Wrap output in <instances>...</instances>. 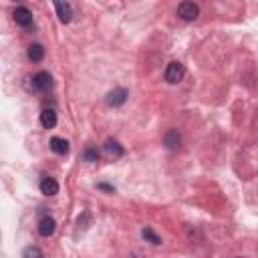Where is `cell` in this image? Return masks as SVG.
Here are the masks:
<instances>
[{
  "mask_svg": "<svg viewBox=\"0 0 258 258\" xmlns=\"http://www.w3.org/2000/svg\"><path fill=\"white\" fill-rule=\"evenodd\" d=\"M183 75H185V67L179 62V60H171L169 64H167V69H165V81L169 83V85H177L181 79H183Z\"/></svg>",
  "mask_w": 258,
  "mask_h": 258,
  "instance_id": "1",
  "label": "cell"
},
{
  "mask_svg": "<svg viewBox=\"0 0 258 258\" xmlns=\"http://www.w3.org/2000/svg\"><path fill=\"white\" fill-rule=\"evenodd\" d=\"M177 14H179L183 20H196L198 14H200V8H198V4H194V2H181V4L177 6Z\"/></svg>",
  "mask_w": 258,
  "mask_h": 258,
  "instance_id": "2",
  "label": "cell"
},
{
  "mask_svg": "<svg viewBox=\"0 0 258 258\" xmlns=\"http://www.w3.org/2000/svg\"><path fill=\"white\" fill-rule=\"evenodd\" d=\"M14 20H16L18 26L28 28V26L32 24V12H30L26 6H16V8H14Z\"/></svg>",
  "mask_w": 258,
  "mask_h": 258,
  "instance_id": "3",
  "label": "cell"
},
{
  "mask_svg": "<svg viewBox=\"0 0 258 258\" xmlns=\"http://www.w3.org/2000/svg\"><path fill=\"white\" fill-rule=\"evenodd\" d=\"M32 85H34V89H38V91H48V89L52 87V77H50L46 71H40V73H36V75L32 77Z\"/></svg>",
  "mask_w": 258,
  "mask_h": 258,
  "instance_id": "4",
  "label": "cell"
},
{
  "mask_svg": "<svg viewBox=\"0 0 258 258\" xmlns=\"http://www.w3.org/2000/svg\"><path fill=\"white\" fill-rule=\"evenodd\" d=\"M127 97H129L127 89L117 87V89H113V91L107 95V103H109L111 107H119V105H123V103L127 101Z\"/></svg>",
  "mask_w": 258,
  "mask_h": 258,
  "instance_id": "5",
  "label": "cell"
},
{
  "mask_svg": "<svg viewBox=\"0 0 258 258\" xmlns=\"http://www.w3.org/2000/svg\"><path fill=\"white\" fill-rule=\"evenodd\" d=\"M54 230H56V222H54V218L44 216V218L38 222V234H40V236L48 238V236H52V234H54Z\"/></svg>",
  "mask_w": 258,
  "mask_h": 258,
  "instance_id": "6",
  "label": "cell"
},
{
  "mask_svg": "<svg viewBox=\"0 0 258 258\" xmlns=\"http://www.w3.org/2000/svg\"><path fill=\"white\" fill-rule=\"evenodd\" d=\"M54 10H56L60 22H64V24L71 22V18H73V6L69 2H54Z\"/></svg>",
  "mask_w": 258,
  "mask_h": 258,
  "instance_id": "7",
  "label": "cell"
},
{
  "mask_svg": "<svg viewBox=\"0 0 258 258\" xmlns=\"http://www.w3.org/2000/svg\"><path fill=\"white\" fill-rule=\"evenodd\" d=\"M40 191L44 196H56L58 194V181L54 177H42L40 179Z\"/></svg>",
  "mask_w": 258,
  "mask_h": 258,
  "instance_id": "8",
  "label": "cell"
},
{
  "mask_svg": "<svg viewBox=\"0 0 258 258\" xmlns=\"http://www.w3.org/2000/svg\"><path fill=\"white\" fill-rule=\"evenodd\" d=\"M40 125L44 127V129H52L54 125H56V111L54 109H42V113H40Z\"/></svg>",
  "mask_w": 258,
  "mask_h": 258,
  "instance_id": "9",
  "label": "cell"
},
{
  "mask_svg": "<svg viewBox=\"0 0 258 258\" xmlns=\"http://www.w3.org/2000/svg\"><path fill=\"white\" fill-rule=\"evenodd\" d=\"M50 149H52L56 155H67V153H69V141L62 139V137H52V139H50Z\"/></svg>",
  "mask_w": 258,
  "mask_h": 258,
  "instance_id": "10",
  "label": "cell"
},
{
  "mask_svg": "<svg viewBox=\"0 0 258 258\" xmlns=\"http://www.w3.org/2000/svg\"><path fill=\"white\" fill-rule=\"evenodd\" d=\"M105 151H107L111 157H123V153H125V149H123L115 139H107V141H105Z\"/></svg>",
  "mask_w": 258,
  "mask_h": 258,
  "instance_id": "11",
  "label": "cell"
},
{
  "mask_svg": "<svg viewBox=\"0 0 258 258\" xmlns=\"http://www.w3.org/2000/svg\"><path fill=\"white\" fill-rule=\"evenodd\" d=\"M42 56H44V48H42L38 42H34V44L28 46V58H30L32 62H40Z\"/></svg>",
  "mask_w": 258,
  "mask_h": 258,
  "instance_id": "12",
  "label": "cell"
},
{
  "mask_svg": "<svg viewBox=\"0 0 258 258\" xmlns=\"http://www.w3.org/2000/svg\"><path fill=\"white\" fill-rule=\"evenodd\" d=\"M165 145H167L169 149H175V147L179 145V133H177V129H169V131L165 133Z\"/></svg>",
  "mask_w": 258,
  "mask_h": 258,
  "instance_id": "13",
  "label": "cell"
},
{
  "mask_svg": "<svg viewBox=\"0 0 258 258\" xmlns=\"http://www.w3.org/2000/svg\"><path fill=\"white\" fill-rule=\"evenodd\" d=\"M22 256H24V258H44V254H42V250H40L38 246H28V248H24Z\"/></svg>",
  "mask_w": 258,
  "mask_h": 258,
  "instance_id": "14",
  "label": "cell"
},
{
  "mask_svg": "<svg viewBox=\"0 0 258 258\" xmlns=\"http://www.w3.org/2000/svg\"><path fill=\"white\" fill-rule=\"evenodd\" d=\"M141 236H143V238H145L147 242L155 244V246H157V244H161V238H159V236H157V234H155V232H153L151 228H145V230L141 232Z\"/></svg>",
  "mask_w": 258,
  "mask_h": 258,
  "instance_id": "15",
  "label": "cell"
},
{
  "mask_svg": "<svg viewBox=\"0 0 258 258\" xmlns=\"http://www.w3.org/2000/svg\"><path fill=\"white\" fill-rule=\"evenodd\" d=\"M83 157H85V161H97L99 159V151L93 149V147H87L85 153H83Z\"/></svg>",
  "mask_w": 258,
  "mask_h": 258,
  "instance_id": "16",
  "label": "cell"
},
{
  "mask_svg": "<svg viewBox=\"0 0 258 258\" xmlns=\"http://www.w3.org/2000/svg\"><path fill=\"white\" fill-rule=\"evenodd\" d=\"M97 187H99V189H105V191H111V194L115 191V187H113V185H107V183H99Z\"/></svg>",
  "mask_w": 258,
  "mask_h": 258,
  "instance_id": "17",
  "label": "cell"
},
{
  "mask_svg": "<svg viewBox=\"0 0 258 258\" xmlns=\"http://www.w3.org/2000/svg\"><path fill=\"white\" fill-rule=\"evenodd\" d=\"M238 258H240V256H238Z\"/></svg>",
  "mask_w": 258,
  "mask_h": 258,
  "instance_id": "18",
  "label": "cell"
}]
</instances>
